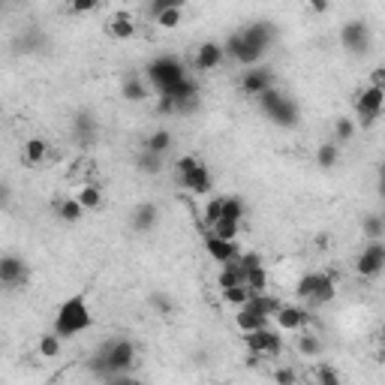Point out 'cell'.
Listing matches in <instances>:
<instances>
[{
    "instance_id": "obj_43",
    "label": "cell",
    "mask_w": 385,
    "mask_h": 385,
    "mask_svg": "<svg viewBox=\"0 0 385 385\" xmlns=\"http://www.w3.org/2000/svg\"><path fill=\"white\" fill-rule=\"evenodd\" d=\"M313 379L322 385H340V376H337V371H331V367H319L313 373Z\"/></svg>"
},
{
    "instance_id": "obj_20",
    "label": "cell",
    "mask_w": 385,
    "mask_h": 385,
    "mask_svg": "<svg viewBox=\"0 0 385 385\" xmlns=\"http://www.w3.org/2000/svg\"><path fill=\"white\" fill-rule=\"evenodd\" d=\"M244 307L253 310V313H259V316H268V319H271L277 310H280V298L268 295L265 289H262V292H250V298L244 301Z\"/></svg>"
},
{
    "instance_id": "obj_23",
    "label": "cell",
    "mask_w": 385,
    "mask_h": 385,
    "mask_svg": "<svg viewBox=\"0 0 385 385\" xmlns=\"http://www.w3.org/2000/svg\"><path fill=\"white\" fill-rule=\"evenodd\" d=\"M171 145H175V136L169 133V129H157V133H151L145 138V151H151V154H163V157H166V154L171 151Z\"/></svg>"
},
{
    "instance_id": "obj_19",
    "label": "cell",
    "mask_w": 385,
    "mask_h": 385,
    "mask_svg": "<svg viewBox=\"0 0 385 385\" xmlns=\"http://www.w3.org/2000/svg\"><path fill=\"white\" fill-rule=\"evenodd\" d=\"M205 250H208V256L217 262V265H223V262H232L238 256V241H226V238H217V235H205Z\"/></svg>"
},
{
    "instance_id": "obj_41",
    "label": "cell",
    "mask_w": 385,
    "mask_h": 385,
    "mask_svg": "<svg viewBox=\"0 0 385 385\" xmlns=\"http://www.w3.org/2000/svg\"><path fill=\"white\" fill-rule=\"evenodd\" d=\"M181 19H184V10H163L154 21H157L163 30H175L178 24H181Z\"/></svg>"
},
{
    "instance_id": "obj_29",
    "label": "cell",
    "mask_w": 385,
    "mask_h": 385,
    "mask_svg": "<svg viewBox=\"0 0 385 385\" xmlns=\"http://www.w3.org/2000/svg\"><path fill=\"white\" fill-rule=\"evenodd\" d=\"M54 211H57V217H61L63 223H79V220L85 217V208H81L79 199H63V202H57Z\"/></svg>"
},
{
    "instance_id": "obj_16",
    "label": "cell",
    "mask_w": 385,
    "mask_h": 385,
    "mask_svg": "<svg viewBox=\"0 0 385 385\" xmlns=\"http://www.w3.org/2000/svg\"><path fill=\"white\" fill-rule=\"evenodd\" d=\"M223 61H226L223 43H214V39H208V43H202L199 48H196V61H193V67L199 70V72H208V70H217Z\"/></svg>"
},
{
    "instance_id": "obj_17",
    "label": "cell",
    "mask_w": 385,
    "mask_h": 385,
    "mask_svg": "<svg viewBox=\"0 0 385 385\" xmlns=\"http://www.w3.org/2000/svg\"><path fill=\"white\" fill-rule=\"evenodd\" d=\"M157 223H160V208L154 202H138L133 208V214H129V226L138 235H147Z\"/></svg>"
},
{
    "instance_id": "obj_35",
    "label": "cell",
    "mask_w": 385,
    "mask_h": 385,
    "mask_svg": "<svg viewBox=\"0 0 385 385\" xmlns=\"http://www.w3.org/2000/svg\"><path fill=\"white\" fill-rule=\"evenodd\" d=\"M362 232H364L367 241H382V235H385L382 217H379V214H367V217L362 220Z\"/></svg>"
},
{
    "instance_id": "obj_38",
    "label": "cell",
    "mask_w": 385,
    "mask_h": 385,
    "mask_svg": "<svg viewBox=\"0 0 385 385\" xmlns=\"http://www.w3.org/2000/svg\"><path fill=\"white\" fill-rule=\"evenodd\" d=\"M298 352L304 358H319L322 355V340L316 334H304V337H298Z\"/></svg>"
},
{
    "instance_id": "obj_12",
    "label": "cell",
    "mask_w": 385,
    "mask_h": 385,
    "mask_svg": "<svg viewBox=\"0 0 385 385\" xmlns=\"http://www.w3.org/2000/svg\"><path fill=\"white\" fill-rule=\"evenodd\" d=\"M382 268H385V244L382 241H371L362 253H358L355 271L362 277H379Z\"/></svg>"
},
{
    "instance_id": "obj_44",
    "label": "cell",
    "mask_w": 385,
    "mask_h": 385,
    "mask_svg": "<svg viewBox=\"0 0 385 385\" xmlns=\"http://www.w3.org/2000/svg\"><path fill=\"white\" fill-rule=\"evenodd\" d=\"M96 6H100V0H70V10L76 15H87V12H94Z\"/></svg>"
},
{
    "instance_id": "obj_52",
    "label": "cell",
    "mask_w": 385,
    "mask_h": 385,
    "mask_svg": "<svg viewBox=\"0 0 385 385\" xmlns=\"http://www.w3.org/2000/svg\"><path fill=\"white\" fill-rule=\"evenodd\" d=\"M3 3H6V0H0V12H3Z\"/></svg>"
},
{
    "instance_id": "obj_51",
    "label": "cell",
    "mask_w": 385,
    "mask_h": 385,
    "mask_svg": "<svg viewBox=\"0 0 385 385\" xmlns=\"http://www.w3.org/2000/svg\"><path fill=\"white\" fill-rule=\"evenodd\" d=\"M6 3H24V0H6Z\"/></svg>"
},
{
    "instance_id": "obj_22",
    "label": "cell",
    "mask_w": 385,
    "mask_h": 385,
    "mask_svg": "<svg viewBox=\"0 0 385 385\" xmlns=\"http://www.w3.org/2000/svg\"><path fill=\"white\" fill-rule=\"evenodd\" d=\"M109 34H112L114 39H133V37H136V21H133V15L114 12L112 19H109Z\"/></svg>"
},
{
    "instance_id": "obj_42",
    "label": "cell",
    "mask_w": 385,
    "mask_h": 385,
    "mask_svg": "<svg viewBox=\"0 0 385 385\" xmlns=\"http://www.w3.org/2000/svg\"><path fill=\"white\" fill-rule=\"evenodd\" d=\"M187 0H151V6H147V12H151V19H157L163 10H184Z\"/></svg>"
},
{
    "instance_id": "obj_8",
    "label": "cell",
    "mask_w": 385,
    "mask_h": 385,
    "mask_svg": "<svg viewBox=\"0 0 385 385\" xmlns=\"http://www.w3.org/2000/svg\"><path fill=\"white\" fill-rule=\"evenodd\" d=\"M244 343H247V349L256 358H274V355L283 352L280 329H271V325H262V329H256V331H247L244 334Z\"/></svg>"
},
{
    "instance_id": "obj_18",
    "label": "cell",
    "mask_w": 385,
    "mask_h": 385,
    "mask_svg": "<svg viewBox=\"0 0 385 385\" xmlns=\"http://www.w3.org/2000/svg\"><path fill=\"white\" fill-rule=\"evenodd\" d=\"M277 319V329L280 331H301L307 325V307H298V304H280V310L274 313Z\"/></svg>"
},
{
    "instance_id": "obj_39",
    "label": "cell",
    "mask_w": 385,
    "mask_h": 385,
    "mask_svg": "<svg viewBox=\"0 0 385 385\" xmlns=\"http://www.w3.org/2000/svg\"><path fill=\"white\" fill-rule=\"evenodd\" d=\"M352 136H355V121L352 118H337V124H334V142L343 145V142H349Z\"/></svg>"
},
{
    "instance_id": "obj_36",
    "label": "cell",
    "mask_w": 385,
    "mask_h": 385,
    "mask_svg": "<svg viewBox=\"0 0 385 385\" xmlns=\"http://www.w3.org/2000/svg\"><path fill=\"white\" fill-rule=\"evenodd\" d=\"M244 286H247L250 292H262V289H268V271H265V262L256 268H250L247 271V280H244Z\"/></svg>"
},
{
    "instance_id": "obj_49",
    "label": "cell",
    "mask_w": 385,
    "mask_h": 385,
    "mask_svg": "<svg viewBox=\"0 0 385 385\" xmlns=\"http://www.w3.org/2000/svg\"><path fill=\"white\" fill-rule=\"evenodd\" d=\"M371 85H379V87H385V70H382V67H376V70L371 72Z\"/></svg>"
},
{
    "instance_id": "obj_33",
    "label": "cell",
    "mask_w": 385,
    "mask_h": 385,
    "mask_svg": "<svg viewBox=\"0 0 385 385\" xmlns=\"http://www.w3.org/2000/svg\"><path fill=\"white\" fill-rule=\"evenodd\" d=\"M223 217V196H211L202 208V220H205V229H211L217 220Z\"/></svg>"
},
{
    "instance_id": "obj_28",
    "label": "cell",
    "mask_w": 385,
    "mask_h": 385,
    "mask_svg": "<svg viewBox=\"0 0 385 385\" xmlns=\"http://www.w3.org/2000/svg\"><path fill=\"white\" fill-rule=\"evenodd\" d=\"M235 325L247 334V331H256V329H262V325H268V316H259V313H253V310H247V307H238V313H235Z\"/></svg>"
},
{
    "instance_id": "obj_7",
    "label": "cell",
    "mask_w": 385,
    "mask_h": 385,
    "mask_svg": "<svg viewBox=\"0 0 385 385\" xmlns=\"http://www.w3.org/2000/svg\"><path fill=\"white\" fill-rule=\"evenodd\" d=\"M382 105H385V87L379 85H367L355 100V124H362L364 129H371L376 121L382 118Z\"/></svg>"
},
{
    "instance_id": "obj_47",
    "label": "cell",
    "mask_w": 385,
    "mask_h": 385,
    "mask_svg": "<svg viewBox=\"0 0 385 385\" xmlns=\"http://www.w3.org/2000/svg\"><path fill=\"white\" fill-rule=\"evenodd\" d=\"M151 304H154V307H160V316H169V313H171V307H175V304H171V301L166 298V295H151Z\"/></svg>"
},
{
    "instance_id": "obj_13",
    "label": "cell",
    "mask_w": 385,
    "mask_h": 385,
    "mask_svg": "<svg viewBox=\"0 0 385 385\" xmlns=\"http://www.w3.org/2000/svg\"><path fill=\"white\" fill-rule=\"evenodd\" d=\"M223 52H226V57H232V61H238L241 67H256V63L262 61V57H265V54H262V52H256V48H253V45L247 43V39L241 37V30L226 39V43H223Z\"/></svg>"
},
{
    "instance_id": "obj_24",
    "label": "cell",
    "mask_w": 385,
    "mask_h": 385,
    "mask_svg": "<svg viewBox=\"0 0 385 385\" xmlns=\"http://www.w3.org/2000/svg\"><path fill=\"white\" fill-rule=\"evenodd\" d=\"M45 154H48V142L45 138H39V136H34V138H28V142H24V163H28V166H39V163L45 160Z\"/></svg>"
},
{
    "instance_id": "obj_50",
    "label": "cell",
    "mask_w": 385,
    "mask_h": 385,
    "mask_svg": "<svg viewBox=\"0 0 385 385\" xmlns=\"http://www.w3.org/2000/svg\"><path fill=\"white\" fill-rule=\"evenodd\" d=\"M6 202H10V187L0 181V208H6Z\"/></svg>"
},
{
    "instance_id": "obj_30",
    "label": "cell",
    "mask_w": 385,
    "mask_h": 385,
    "mask_svg": "<svg viewBox=\"0 0 385 385\" xmlns=\"http://www.w3.org/2000/svg\"><path fill=\"white\" fill-rule=\"evenodd\" d=\"M163 160H166L163 154H151V151H145V147H142L136 166H138V171H145V175H160V171H163Z\"/></svg>"
},
{
    "instance_id": "obj_31",
    "label": "cell",
    "mask_w": 385,
    "mask_h": 385,
    "mask_svg": "<svg viewBox=\"0 0 385 385\" xmlns=\"http://www.w3.org/2000/svg\"><path fill=\"white\" fill-rule=\"evenodd\" d=\"M244 214H247V205H244L241 196H223V217L220 220H244Z\"/></svg>"
},
{
    "instance_id": "obj_6",
    "label": "cell",
    "mask_w": 385,
    "mask_h": 385,
    "mask_svg": "<svg viewBox=\"0 0 385 385\" xmlns=\"http://www.w3.org/2000/svg\"><path fill=\"white\" fill-rule=\"evenodd\" d=\"M147 81H151L154 87H157V94L160 91H166L169 85H175L178 79H184L187 76V67L181 63V57H175V54H160V57H154L151 63H147Z\"/></svg>"
},
{
    "instance_id": "obj_2",
    "label": "cell",
    "mask_w": 385,
    "mask_h": 385,
    "mask_svg": "<svg viewBox=\"0 0 385 385\" xmlns=\"http://www.w3.org/2000/svg\"><path fill=\"white\" fill-rule=\"evenodd\" d=\"M94 325V313H91V307H87V298L85 295H70L67 301H63L61 307H57V313H54V334L57 337H76V334L81 331H87Z\"/></svg>"
},
{
    "instance_id": "obj_46",
    "label": "cell",
    "mask_w": 385,
    "mask_h": 385,
    "mask_svg": "<svg viewBox=\"0 0 385 385\" xmlns=\"http://www.w3.org/2000/svg\"><path fill=\"white\" fill-rule=\"evenodd\" d=\"M157 114H163V118H166V114H175V100L166 96V94H160L157 96Z\"/></svg>"
},
{
    "instance_id": "obj_21",
    "label": "cell",
    "mask_w": 385,
    "mask_h": 385,
    "mask_svg": "<svg viewBox=\"0 0 385 385\" xmlns=\"http://www.w3.org/2000/svg\"><path fill=\"white\" fill-rule=\"evenodd\" d=\"M12 48H15L19 54H34V52H39V48H45V37H43V30L28 28L24 34H19V39L12 43Z\"/></svg>"
},
{
    "instance_id": "obj_27",
    "label": "cell",
    "mask_w": 385,
    "mask_h": 385,
    "mask_svg": "<svg viewBox=\"0 0 385 385\" xmlns=\"http://www.w3.org/2000/svg\"><path fill=\"white\" fill-rule=\"evenodd\" d=\"M316 163H319V169H334L340 163V145L337 142H322L316 147Z\"/></svg>"
},
{
    "instance_id": "obj_37",
    "label": "cell",
    "mask_w": 385,
    "mask_h": 385,
    "mask_svg": "<svg viewBox=\"0 0 385 385\" xmlns=\"http://www.w3.org/2000/svg\"><path fill=\"white\" fill-rule=\"evenodd\" d=\"M61 343H63V337H57L54 331L43 334V337H39V355L43 358H57L61 355Z\"/></svg>"
},
{
    "instance_id": "obj_5",
    "label": "cell",
    "mask_w": 385,
    "mask_h": 385,
    "mask_svg": "<svg viewBox=\"0 0 385 385\" xmlns=\"http://www.w3.org/2000/svg\"><path fill=\"white\" fill-rule=\"evenodd\" d=\"M175 171H178V184H181L187 193L208 196L211 190H214V181H211V169L205 166L199 157H193V154H184V157L175 163Z\"/></svg>"
},
{
    "instance_id": "obj_45",
    "label": "cell",
    "mask_w": 385,
    "mask_h": 385,
    "mask_svg": "<svg viewBox=\"0 0 385 385\" xmlns=\"http://www.w3.org/2000/svg\"><path fill=\"white\" fill-rule=\"evenodd\" d=\"M274 379L280 382V385H292V382H298V373H295L292 367H277V371H274Z\"/></svg>"
},
{
    "instance_id": "obj_15",
    "label": "cell",
    "mask_w": 385,
    "mask_h": 385,
    "mask_svg": "<svg viewBox=\"0 0 385 385\" xmlns=\"http://www.w3.org/2000/svg\"><path fill=\"white\" fill-rule=\"evenodd\" d=\"M271 85H274V72L268 67H250L241 76V94L253 96V100H256V96L265 91V87H271Z\"/></svg>"
},
{
    "instance_id": "obj_34",
    "label": "cell",
    "mask_w": 385,
    "mask_h": 385,
    "mask_svg": "<svg viewBox=\"0 0 385 385\" xmlns=\"http://www.w3.org/2000/svg\"><path fill=\"white\" fill-rule=\"evenodd\" d=\"M211 235H217V238H226V241H235L241 235V223L238 220H217L214 226L208 229Z\"/></svg>"
},
{
    "instance_id": "obj_14",
    "label": "cell",
    "mask_w": 385,
    "mask_h": 385,
    "mask_svg": "<svg viewBox=\"0 0 385 385\" xmlns=\"http://www.w3.org/2000/svg\"><path fill=\"white\" fill-rule=\"evenodd\" d=\"M241 37L247 39V43L256 48V52L265 54L268 48L274 45V39H277V28H274L271 21H253V24H247V28L241 30Z\"/></svg>"
},
{
    "instance_id": "obj_32",
    "label": "cell",
    "mask_w": 385,
    "mask_h": 385,
    "mask_svg": "<svg viewBox=\"0 0 385 385\" xmlns=\"http://www.w3.org/2000/svg\"><path fill=\"white\" fill-rule=\"evenodd\" d=\"M76 199L81 202V208H85V211H96L103 205V190L96 184H87V187H81V190H79Z\"/></svg>"
},
{
    "instance_id": "obj_10",
    "label": "cell",
    "mask_w": 385,
    "mask_h": 385,
    "mask_svg": "<svg viewBox=\"0 0 385 385\" xmlns=\"http://www.w3.org/2000/svg\"><path fill=\"white\" fill-rule=\"evenodd\" d=\"M371 28H367V21H362V19H352V21H346L340 28V43H343V48H346L349 54H367L371 52Z\"/></svg>"
},
{
    "instance_id": "obj_40",
    "label": "cell",
    "mask_w": 385,
    "mask_h": 385,
    "mask_svg": "<svg viewBox=\"0 0 385 385\" xmlns=\"http://www.w3.org/2000/svg\"><path fill=\"white\" fill-rule=\"evenodd\" d=\"M250 298V289L247 286H229V289H223V301L232 307H244V301Z\"/></svg>"
},
{
    "instance_id": "obj_9",
    "label": "cell",
    "mask_w": 385,
    "mask_h": 385,
    "mask_svg": "<svg viewBox=\"0 0 385 385\" xmlns=\"http://www.w3.org/2000/svg\"><path fill=\"white\" fill-rule=\"evenodd\" d=\"M28 280H30L28 262L21 256H15V253H3V256H0V286H3L6 292H15Z\"/></svg>"
},
{
    "instance_id": "obj_11",
    "label": "cell",
    "mask_w": 385,
    "mask_h": 385,
    "mask_svg": "<svg viewBox=\"0 0 385 385\" xmlns=\"http://www.w3.org/2000/svg\"><path fill=\"white\" fill-rule=\"evenodd\" d=\"M72 138L81 145V147H94L96 138H100V121H96L94 112L81 109L72 114Z\"/></svg>"
},
{
    "instance_id": "obj_4",
    "label": "cell",
    "mask_w": 385,
    "mask_h": 385,
    "mask_svg": "<svg viewBox=\"0 0 385 385\" xmlns=\"http://www.w3.org/2000/svg\"><path fill=\"white\" fill-rule=\"evenodd\" d=\"M295 292L307 304V310H313V307H322L329 301H334L337 286H334V277L329 271H307L298 280V286H295Z\"/></svg>"
},
{
    "instance_id": "obj_26",
    "label": "cell",
    "mask_w": 385,
    "mask_h": 385,
    "mask_svg": "<svg viewBox=\"0 0 385 385\" xmlns=\"http://www.w3.org/2000/svg\"><path fill=\"white\" fill-rule=\"evenodd\" d=\"M121 96H124L127 103H145V100H147V87H145V81H142V79H136V76L124 79V85H121Z\"/></svg>"
},
{
    "instance_id": "obj_3",
    "label": "cell",
    "mask_w": 385,
    "mask_h": 385,
    "mask_svg": "<svg viewBox=\"0 0 385 385\" xmlns=\"http://www.w3.org/2000/svg\"><path fill=\"white\" fill-rule=\"evenodd\" d=\"M256 103H259V112L265 114L268 121H271L274 127H283V129H289V127H298V121H301V109H298V103L292 100V96H286L283 91H277V87H265L259 96H256Z\"/></svg>"
},
{
    "instance_id": "obj_48",
    "label": "cell",
    "mask_w": 385,
    "mask_h": 385,
    "mask_svg": "<svg viewBox=\"0 0 385 385\" xmlns=\"http://www.w3.org/2000/svg\"><path fill=\"white\" fill-rule=\"evenodd\" d=\"M329 6H331V0H310V10L319 12V15L329 12Z\"/></svg>"
},
{
    "instance_id": "obj_1",
    "label": "cell",
    "mask_w": 385,
    "mask_h": 385,
    "mask_svg": "<svg viewBox=\"0 0 385 385\" xmlns=\"http://www.w3.org/2000/svg\"><path fill=\"white\" fill-rule=\"evenodd\" d=\"M96 355L105 362V371H109V379L105 382H133V367H136V343L127 337H112L100 343Z\"/></svg>"
},
{
    "instance_id": "obj_25",
    "label": "cell",
    "mask_w": 385,
    "mask_h": 385,
    "mask_svg": "<svg viewBox=\"0 0 385 385\" xmlns=\"http://www.w3.org/2000/svg\"><path fill=\"white\" fill-rule=\"evenodd\" d=\"M217 286H220V289H229V286H244V271L235 265V259L223 262V268H220V274H217Z\"/></svg>"
}]
</instances>
